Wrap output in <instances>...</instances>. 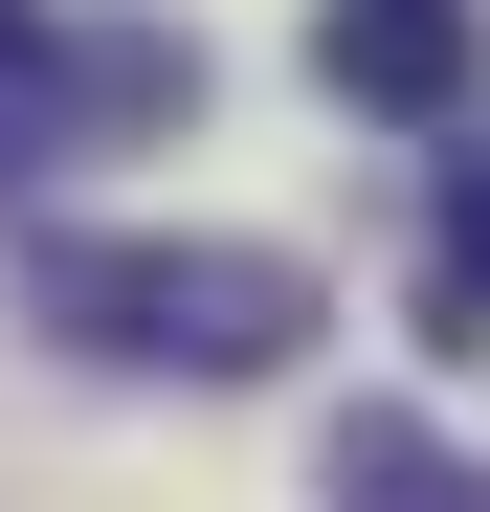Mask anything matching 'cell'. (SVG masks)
I'll list each match as a JSON object with an SVG mask.
<instances>
[{"label":"cell","instance_id":"1","mask_svg":"<svg viewBox=\"0 0 490 512\" xmlns=\"http://www.w3.org/2000/svg\"><path fill=\"white\" fill-rule=\"evenodd\" d=\"M23 312L67 334V357H112V379H290L312 334H335V290L290 268V245H179V223H67Z\"/></svg>","mask_w":490,"mask_h":512},{"label":"cell","instance_id":"2","mask_svg":"<svg viewBox=\"0 0 490 512\" xmlns=\"http://www.w3.org/2000/svg\"><path fill=\"white\" fill-rule=\"evenodd\" d=\"M312 90L379 112V134H468L490 23H468V0H312Z\"/></svg>","mask_w":490,"mask_h":512},{"label":"cell","instance_id":"3","mask_svg":"<svg viewBox=\"0 0 490 512\" xmlns=\"http://www.w3.org/2000/svg\"><path fill=\"white\" fill-rule=\"evenodd\" d=\"M312 512H490V490H468V446L424 401H357L335 446H312Z\"/></svg>","mask_w":490,"mask_h":512},{"label":"cell","instance_id":"4","mask_svg":"<svg viewBox=\"0 0 490 512\" xmlns=\"http://www.w3.org/2000/svg\"><path fill=\"white\" fill-rule=\"evenodd\" d=\"M424 334L490 357V156H446V245H424Z\"/></svg>","mask_w":490,"mask_h":512},{"label":"cell","instance_id":"5","mask_svg":"<svg viewBox=\"0 0 490 512\" xmlns=\"http://www.w3.org/2000/svg\"><path fill=\"white\" fill-rule=\"evenodd\" d=\"M23 45H45V0H0V67H23Z\"/></svg>","mask_w":490,"mask_h":512}]
</instances>
